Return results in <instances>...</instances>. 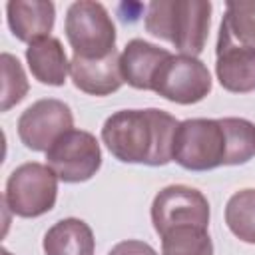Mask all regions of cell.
Returning <instances> with one entry per match:
<instances>
[{
  "instance_id": "obj_22",
  "label": "cell",
  "mask_w": 255,
  "mask_h": 255,
  "mask_svg": "<svg viewBox=\"0 0 255 255\" xmlns=\"http://www.w3.org/2000/svg\"><path fill=\"white\" fill-rule=\"evenodd\" d=\"M0 255H12V253H10L8 249H2V251H0Z\"/></svg>"
},
{
  "instance_id": "obj_15",
  "label": "cell",
  "mask_w": 255,
  "mask_h": 255,
  "mask_svg": "<svg viewBox=\"0 0 255 255\" xmlns=\"http://www.w3.org/2000/svg\"><path fill=\"white\" fill-rule=\"evenodd\" d=\"M42 249L46 255H94V231L84 219L64 217L44 233Z\"/></svg>"
},
{
  "instance_id": "obj_7",
  "label": "cell",
  "mask_w": 255,
  "mask_h": 255,
  "mask_svg": "<svg viewBox=\"0 0 255 255\" xmlns=\"http://www.w3.org/2000/svg\"><path fill=\"white\" fill-rule=\"evenodd\" d=\"M213 80L207 66L185 54H171L159 68L151 92L161 96L167 102L179 106H191L205 100L211 92Z\"/></svg>"
},
{
  "instance_id": "obj_1",
  "label": "cell",
  "mask_w": 255,
  "mask_h": 255,
  "mask_svg": "<svg viewBox=\"0 0 255 255\" xmlns=\"http://www.w3.org/2000/svg\"><path fill=\"white\" fill-rule=\"evenodd\" d=\"M179 120L165 110H120L102 126V141L122 163L151 167L173 161V141Z\"/></svg>"
},
{
  "instance_id": "obj_13",
  "label": "cell",
  "mask_w": 255,
  "mask_h": 255,
  "mask_svg": "<svg viewBox=\"0 0 255 255\" xmlns=\"http://www.w3.org/2000/svg\"><path fill=\"white\" fill-rule=\"evenodd\" d=\"M215 76L221 88L231 94L255 92V50L233 44H217Z\"/></svg>"
},
{
  "instance_id": "obj_17",
  "label": "cell",
  "mask_w": 255,
  "mask_h": 255,
  "mask_svg": "<svg viewBox=\"0 0 255 255\" xmlns=\"http://www.w3.org/2000/svg\"><path fill=\"white\" fill-rule=\"evenodd\" d=\"M161 237V255H213V241L207 227L177 225Z\"/></svg>"
},
{
  "instance_id": "obj_10",
  "label": "cell",
  "mask_w": 255,
  "mask_h": 255,
  "mask_svg": "<svg viewBox=\"0 0 255 255\" xmlns=\"http://www.w3.org/2000/svg\"><path fill=\"white\" fill-rule=\"evenodd\" d=\"M6 22L12 36L24 44L48 38L56 22V6L48 0H10Z\"/></svg>"
},
{
  "instance_id": "obj_14",
  "label": "cell",
  "mask_w": 255,
  "mask_h": 255,
  "mask_svg": "<svg viewBox=\"0 0 255 255\" xmlns=\"http://www.w3.org/2000/svg\"><path fill=\"white\" fill-rule=\"evenodd\" d=\"M26 64L34 76L44 86L60 88L66 84L70 74V60L62 42L54 36L42 38L26 48Z\"/></svg>"
},
{
  "instance_id": "obj_21",
  "label": "cell",
  "mask_w": 255,
  "mask_h": 255,
  "mask_svg": "<svg viewBox=\"0 0 255 255\" xmlns=\"http://www.w3.org/2000/svg\"><path fill=\"white\" fill-rule=\"evenodd\" d=\"M108 255H157V251L139 239H124L120 243H116Z\"/></svg>"
},
{
  "instance_id": "obj_2",
  "label": "cell",
  "mask_w": 255,
  "mask_h": 255,
  "mask_svg": "<svg viewBox=\"0 0 255 255\" xmlns=\"http://www.w3.org/2000/svg\"><path fill=\"white\" fill-rule=\"evenodd\" d=\"M209 24V0H153L143 16V26L153 38L171 44L179 54L195 58L205 48Z\"/></svg>"
},
{
  "instance_id": "obj_5",
  "label": "cell",
  "mask_w": 255,
  "mask_h": 255,
  "mask_svg": "<svg viewBox=\"0 0 255 255\" xmlns=\"http://www.w3.org/2000/svg\"><path fill=\"white\" fill-rule=\"evenodd\" d=\"M58 181V175L46 163L26 161L8 175L2 203L18 217H40L54 209Z\"/></svg>"
},
{
  "instance_id": "obj_12",
  "label": "cell",
  "mask_w": 255,
  "mask_h": 255,
  "mask_svg": "<svg viewBox=\"0 0 255 255\" xmlns=\"http://www.w3.org/2000/svg\"><path fill=\"white\" fill-rule=\"evenodd\" d=\"M70 78L74 86L90 96H110L118 92L124 84L120 68V52H112L102 60H86L72 56L70 60Z\"/></svg>"
},
{
  "instance_id": "obj_20",
  "label": "cell",
  "mask_w": 255,
  "mask_h": 255,
  "mask_svg": "<svg viewBox=\"0 0 255 255\" xmlns=\"http://www.w3.org/2000/svg\"><path fill=\"white\" fill-rule=\"evenodd\" d=\"M0 64H2V100H0V112H8L10 108H14L16 104H20L28 90V78L26 72L20 64V60L8 52H2L0 56Z\"/></svg>"
},
{
  "instance_id": "obj_3",
  "label": "cell",
  "mask_w": 255,
  "mask_h": 255,
  "mask_svg": "<svg viewBox=\"0 0 255 255\" xmlns=\"http://www.w3.org/2000/svg\"><path fill=\"white\" fill-rule=\"evenodd\" d=\"M173 161L187 171H209L227 165V133L221 118H189L179 122Z\"/></svg>"
},
{
  "instance_id": "obj_8",
  "label": "cell",
  "mask_w": 255,
  "mask_h": 255,
  "mask_svg": "<svg viewBox=\"0 0 255 255\" xmlns=\"http://www.w3.org/2000/svg\"><path fill=\"white\" fill-rule=\"evenodd\" d=\"M151 223L157 235L177 225H201L209 227V201L207 197L189 185L173 183L157 191L151 201Z\"/></svg>"
},
{
  "instance_id": "obj_18",
  "label": "cell",
  "mask_w": 255,
  "mask_h": 255,
  "mask_svg": "<svg viewBox=\"0 0 255 255\" xmlns=\"http://www.w3.org/2000/svg\"><path fill=\"white\" fill-rule=\"evenodd\" d=\"M225 223L239 241L255 245V189H239L227 199Z\"/></svg>"
},
{
  "instance_id": "obj_9",
  "label": "cell",
  "mask_w": 255,
  "mask_h": 255,
  "mask_svg": "<svg viewBox=\"0 0 255 255\" xmlns=\"http://www.w3.org/2000/svg\"><path fill=\"white\" fill-rule=\"evenodd\" d=\"M20 141L32 151H48L52 143L74 129L72 108L58 98H42L28 106L16 124Z\"/></svg>"
},
{
  "instance_id": "obj_19",
  "label": "cell",
  "mask_w": 255,
  "mask_h": 255,
  "mask_svg": "<svg viewBox=\"0 0 255 255\" xmlns=\"http://www.w3.org/2000/svg\"><path fill=\"white\" fill-rule=\"evenodd\" d=\"M227 133V165H243L255 157V124L247 118H221Z\"/></svg>"
},
{
  "instance_id": "obj_4",
  "label": "cell",
  "mask_w": 255,
  "mask_h": 255,
  "mask_svg": "<svg viewBox=\"0 0 255 255\" xmlns=\"http://www.w3.org/2000/svg\"><path fill=\"white\" fill-rule=\"evenodd\" d=\"M64 32L74 56L78 58L102 60L116 52V24L100 2H72L66 12Z\"/></svg>"
},
{
  "instance_id": "obj_11",
  "label": "cell",
  "mask_w": 255,
  "mask_h": 255,
  "mask_svg": "<svg viewBox=\"0 0 255 255\" xmlns=\"http://www.w3.org/2000/svg\"><path fill=\"white\" fill-rule=\"evenodd\" d=\"M171 56L169 50L159 48L143 38H133L120 54V68L124 82L135 90L151 92L153 80L161 64Z\"/></svg>"
},
{
  "instance_id": "obj_6",
  "label": "cell",
  "mask_w": 255,
  "mask_h": 255,
  "mask_svg": "<svg viewBox=\"0 0 255 255\" xmlns=\"http://www.w3.org/2000/svg\"><path fill=\"white\" fill-rule=\"evenodd\" d=\"M46 165L64 183L88 181L102 167L100 141L94 133L74 128L60 135L46 151Z\"/></svg>"
},
{
  "instance_id": "obj_16",
  "label": "cell",
  "mask_w": 255,
  "mask_h": 255,
  "mask_svg": "<svg viewBox=\"0 0 255 255\" xmlns=\"http://www.w3.org/2000/svg\"><path fill=\"white\" fill-rule=\"evenodd\" d=\"M217 44H233L255 50V0L225 4Z\"/></svg>"
}]
</instances>
